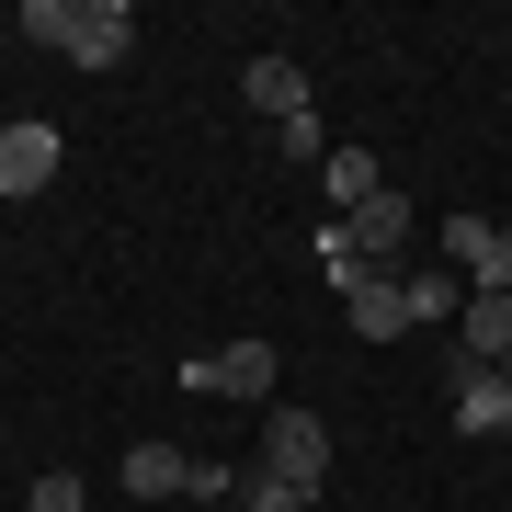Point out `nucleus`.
Returning <instances> with one entry per match:
<instances>
[{"instance_id": "f257e3e1", "label": "nucleus", "mask_w": 512, "mask_h": 512, "mask_svg": "<svg viewBox=\"0 0 512 512\" xmlns=\"http://www.w3.org/2000/svg\"><path fill=\"white\" fill-rule=\"evenodd\" d=\"M23 35L57 46L69 69H114L126 35H137V12H126V0H23Z\"/></svg>"}, {"instance_id": "f03ea898", "label": "nucleus", "mask_w": 512, "mask_h": 512, "mask_svg": "<svg viewBox=\"0 0 512 512\" xmlns=\"http://www.w3.org/2000/svg\"><path fill=\"white\" fill-rule=\"evenodd\" d=\"M262 467H274V478H296V490L319 501V490H330V421L274 399V410H262Z\"/></svg>"}, {"instance_id": "7ed1b4c3", "label": "nucleus", "mask_w": 512, "mask_h": 512, "mask_svg": "<svg viewBox=\"0 0 512 512\" xmlns=\"http://www.w3.org/2000/svg\"><path fill=\"white\" fill-rule=\"evenodd\" d=\"M444 399H456V433H512V376L478 353H444Z\"/></svg>"}, {"instance_id": "20e7f679", "label": "nucleus", "mask_w": 512, "mask_h": 512, "mask_svg": "<svg viewBox=\"0 0 512 512\" xmlns=\"http://www.w3.org/2000/svg\"><path fill=\"white\" fill-rule=\"evenodd\" d=\"M57 183V126H46V114H23V126H0V194H46Z\"/></svg>"}, {"instance_id": "39448f33", "label": "nucleus", "mask_w": 512, "mask_h": 512, "mask_svg": "<svg viewBox=\"0 0 512 512\" xmlns=\"http://www.w3.org/2000/svg\"><path fill=\"white\" fill-rule=\"evenodd\" d=\"M342 319L365 330V342H399V330H410V296H399V274H376V262H365V274L342 285Z\"/></svg>"}, {"instance_id": "423d86ee", "label": "nucleus", "mask_w": 512, "mask_h": 512, "mask_svg": "<svg viewBox=\"0 0 512 512\" xmlns=\"http://www.w3.org/2000/svg\"><path fill=\"white\" fill-rule=\"evenodd\" d=\"M239 103L285 126V114H308V69H296V57H251V69H239Z\"/></svg>"}, {"instance_id": "0eeeda50", "label": "nucleus", "mask_w": 512, "mask_h": 512, "mask_svg": "<svg viewBox=\"0 0 512 512\" xmlns=\"http://www.w3.org/2000/svg\"><path fill=\"white\" fill-rule=\"evenodd\" d=\"M319 183H330V205L353 217V205H376V194H387V171H376V148H330V160H319Z\"/></svg>"}, {"instance_id": "6e6552de", "label": "nucleus", "mask_w": 512, "mask_h": 512, "mask_svg": "<svg viewBox=\"0 0 512 512\" xmlns=\"http://www.w3.org/2000/svg\"><path fill=\"white\" fill-rule=\"evenodd\" d=\"M274 376H285L274 342H228V353H217V387H228V399H274Z\"/></svg>"}, {"instance_id": "1a4fd4ad", "label": "nucleus", "mask_w": 512, "mask_h": 512, "mask_svg": "<svg viewBox=\"0 0 512 512\" xmlns=\"http://www.w3.org/2000/svg\"><path fill=\"white\" fill-rule=\"evenodd\" d=\"M183 478H194V456H183V444H148V433L126 444V490H137V501H160V490H183Z\"/></svg>"}, {"instance_id": "9d476101", "label": "nucleus", "mask_w": 512, "mask_h": 512, "mask_svg": "<svg viewBox=\"0 0 512 512\" xmlns=\"http://www.w3.org/2000/svg\"><path fill=\"white\" fill-rule=\"evenodd\" d=\"M399 296H410V319H444V308L467 319V274H456V262H410V274H399Z\"/></svg>"}, {"instance_id": "9b49d317", "label": "nucleus", "mask_w": 512, "mask_h": 512, "mask_svg": "<svg viewBox=\"0 0 512 512\" xmlns=\"http://www.w3.org/2000/svg\"><path fill=\"white\" fill-rule=\"evenodd\" d=\"M456 353L501 365V353H512V296H467V319H456Z\"/></svg>"}, {"instance_id": "f8f14e48", "label": "nucleus", "mask_w": 512, "mask_h": 512, "mask_svg": "<svg viewBox=\"0 0 512 512\" xmlns=\"http://www.w3.org/2000/svg\"><path fill=\"white\" fill-rule=\"evenodd\" d=\"M319 274H330V285L365 274V239H353V217H319Z\"/></svg>"}, {"instance_id": "ddd939ff", "label": "nucleus", "mask_w": 512, "mask_h": 512, "mask_svg": "<svg viewBox=\"0 0 512 512\" xmlns=\"http://www.w3.org/2000/svg\"><path fill=\"white\" fill-rule=\"evenodd\" d=\"M239 512H308V490L274 478V467H239Z\"/></svg>"}, {"instance_id": "4468645a", "label": "nucleus", "mask_w": 512, "mask_h": 512, "mask_svg": "<svg viewBox=\"0 0 512 512\" xmlns=\"http://www.w3.org/2000/svg\"><path fill=\"white\" fill-rule=\"evenodd\" d=\"M467 296H512V228H490V251L467 262Z\"/></svg>"}, {"instance_id": "2eb2a0df", "label": "nucleus", "mask_w": 512, "mask_h": 512, "mask_svg": "<svg viewBox=\"0 0 512 512\" xmlns=\"http://www.w3.org/2000/svg\"><path fill=\"white\" fill-rule=\"evenodd\" d=\"M274 148H285V160H330V126H319V103H308V114H285V126H274Z\"/></svg>"}, {"instance_id": "dca6fc26", "label": "nucleus", "mask_w": 512, "mask_h": 512, "mask_svg": "<svg viewBox=\"0 0 512 512\" xmlns=\"http://www.w3.org/2000/svg\"><path fill=\"white\" fill-rule=\"evenodd\" d=\"M490 228H501V217H444V262H456V274H467V262L490 251Z\"/></svg>"}, {"instance_id": "f3484780", "label": "nucleus", "mask_w": 512, "mask_h": 512, "mask_svg": "<svg viewBox=\"0 0 512 512\" xmlns=\"http://www.w3.org/2000/svg\"><path fill=\"white\" fill-rule=\"evenodd\" d=\"M80 501H92V490H80L69 467H57V478H35V490H23V512H80Z\"/></svg>"}, {"instance_id": "a211bd4d", "label": "nucleus", "mask_w": 512, "mask_h": 512, "mask_svg": "<svg viewBox=\"0 0 512 512\" xmlns=\"http://www.w3.org/2000/svg\"><path fill=\"white\" fill-rule=\"evenodd\" d=\"M183 501H239V467H217V456H194V478H183Z\"/></svg>"}, {"instance_id": "6ab92c4d", "label": "nucleus", "mask_w": 512, "mask_h": 512, "mask_svg": "<svg viewBox=\"0 0 512 512\" xmlns=\"http://www.w3.org/2000/svg\"><path fill=\"white\" fill-rule=\"evenodd\" d=\"M501 376H512V353H501Z\"/></svg>"}]
</instances>
